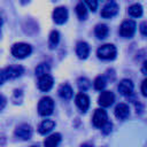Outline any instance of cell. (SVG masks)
<instances>
[{
    "mask_svg": "<svg viewBox=\"0 0 147 147\" xmlns=\"http://www.w3.org/2000/svg\"><path fill=\"white\" fill-rule=\"evenodd\" d=\"M23 74H24V68L22 65H10L5 69H0V85L8 79L21 77Z\"/></svg>",
    "mask_w": 147,
    "mask_h": 147,
    "instance_id": "6da1fadb",
    "label": "cell"
},
{
    "mask_svg": "<svg viewBox=\"0 0 147 147\" xmlns=\"http://www.w3.org/2000/svg\"><path fill=\"white\" fill-rule=\"evenodd\" d=\"M31 52H32L31 46L25 42H16L11 46V54L16 59H24L29 56Z\"/></svg>",
    "mask_w": 147,
    "mask_h": 147,
    "instance_id": "7a4b0ae2",
    "label": "cell"
},
{
    "mask_svg": "<svg viewBox=\"0 0 147 147\" xmlns=\"http://www.w3.org/2000/svg\"><path fill=\"white\" fill-rule=\"evenodd\" d=\"M117 54V49L113 44H105L96 51V55L102 60H113Z\"/></svg>",
    "mask_w": 147,
    "mask_h": 147,
    "instance_id": "3957f363",
    "label": "cell"
},
{
    "mask_svg": "<svg viewBox=\"0 0 147 147\" xmlns=\"http://www.w3.org/2000/svg\"><path fill=\"white\" fill-rule=\"evenodd\" d=\"M54 110V101L49 96H44L38 103V113L41 116H48Z\"/></svg>",
    "mask_w": 147,
    "mask_h": 147,
    "instance_id": "277c9868",
    "label": "cell"
},
{
    "mask_svg": "<svg viewBox=\"0 0 147 147\" xmlns=\"http://www.w3.org/2000/svg\"><path fill=\"white\" fill-rule=\"evenodd\" d=\"M136 28H137V24L134 21L126 20L119 26V34L124 38H131L136 32Z\"/></svg>",
    "mask_w": 147,
    "mask_h": 147,
    "instance_id": "5b68a950",
    "label": "cell"
},
{
    "mask_svg": "<svg viewBox=\"0 0 147 147\" xmlns=\"http://www.w3.org/2000/svg\"><path fill=\"white\" fill-rule=\"evenodd\" d=\"M92 122H93V125L95 127L101 129L108 122V116H107L106 110H103V109H95Z\"/></svg>",
    "mask_w": 147,
    "mask_h": 147,
    "instance_id": "8992f818",
    "label": "cell"
},
{
    "mask_svg": "<svg viewBox=\"0 0 147 147\" xmlns=\"http://www.w3.org/2000/svg\"><path fill=\"white\" fill-rule=\"evenodd\" d=\"M117 11H118V5L115 1H109L102 8L101 16L103 18H111L117 14Z\"/></svg>",
    "mask_w": 147,
    "mask_h": 147,
    "instance_id": "52a82bcc",
    "label": "cell"
},
{
    "mask_svg": "<svg viewBox=\"0 0 147 147\" xmlns=\"http://www.w3.org/2000/svg\"><path fill=\"white\" fill-rule=\"evenodd\" d=\"M15 136L22 140H28L32 136V129L29 124H21L15 130Z\"/></svg>",
    "mask_w": 147,
    "mask_h": 147,
    "instance_id": "ba28073f",
    "label": "cell"
},
{
    "mask_svg": "<svg viewBox=\"0 0 147 147\" xmlns=\"http://www.w3.org/2000/svg\"><path fill=\"white\" fill-rule=\"evenodd\" d=\"M53 20L56 24H63L68 20V10L65 7H57L53 11Z\"/></svg>",
    "mask_w": 147,
    "mask_h": 147,
    "instance_id": "9c48e42d",
    "label": "cell"
},
{
    "mask_svg": "<svg viewBox=\"0 0 147 147\" xmlns=\"http://www.w3.org/2000/svg\"><path fill=\"white\" fill-rule=\"evenodd\" d=\"M133 83H132V80L131 79H122L121 82H119V84H118V92L122 94V95H124V96H129V95H131L132 94V92H133Z\"/></svg>",
    "mask_w": 147,
    "mask_h": 147,
    "instance_id": "30bf717a",
    "label": "cell"
},
{
    "mask_svg": "<svg viewBox=\"0 0 147 147\" xmlns=\"http://www.w3.org/2000/svg\"><path fill=\"white\" fill-rule=\"evenodd\" d=\"M115 100V95L113 92L110 91H103L101 92V94L99 95V99H98V103L101 106V107H109L113 105Z\"/></svg>",
    "mask_w": 147,
    "mask_h": 147,
    "instance_id": "8fae6325",
    "label": "cell"
},
{
    "mask_svg": "<svg viewBox=\"0 0 147 147\" xmlns=\"http://www.w3.org/2000/svg\"><path fill=\"white\" fill-rule=\"evenodd\" d=\"M53 83H54V79H53V77L48 74V75H45V76L39 77L38 87H39L40 91H42V92H47V91H49V90L52 88Z\"/></svg>",
    "mask_w": 147,
    "mask_h": 147,
    "instance_id": "7c38bea8",
    "label": "cell"
},
{
    "mask_svg": "<svg viewBox=\"0 0 147 147\" xmlns=\"http://www.w3.org/2000/svg\"><path fill=\"white\" fill-rule=\"evenodd\" d=\"M76 105L82 113H85L90 107V99L85 93H78L76 95Z\"/></svg>",
    "mask_w": 147,
    "mask_h": 147,
    "instance_id": "4fadbf2b",
    "label": "cell"
},
{
    "mask_svg": "<svg viewBox=\"0 0 147 147\" xmlns=\"http://www.w3.org/2000/svg\"><path fill=\"white\" fill-rule=\"evenodd\" d=\"M76 54L78 55L79 59H86L90 54V46L85 41H79L77 42L76 46Z\"/></svg>",
    "mask_w": 147,
    "mask_h": 147,
    "instance_id": "5bb4252c",
    "label": "cell"
},
{
    "mask_svg": "<svg viewBox=\"0 0 147 147\" xmlns=\"http://www.w3.org/2000/svg\"><path fill=\"white\" fill-rule=\"evenodd\" d=\"M130 114L129 106L126 103H118L115 108V116L118 119H125Z\"/></svg>",
    "mask_w": 147,
    "mask_h": 147,
    "instance_id": "9a60e30c",
    "label": "cell"
},
{
    "mask_svg": "<svg viewBox=\"0 0 147 147\" xmlns=\"http://www.w3.org/2000/svg\"><path fill=\"white\" fill-rule=\"evenodd\" d=\"M55 126V122L52 119H45L40 123L39 125V133L40 134H46L48 132H51Z\"/></svg>",
    "mask_w": 147,
    "mask_h": 147,
    "instance_id": "2e32d148",
    "label": "cell"
},
{
    "mask_svg": "<svg viewBox=\"0 0 147 147\" xmlns=\"http://www.w3.org/2000/svg\"><path fill=\"white\" fill-rule=\"evenodd\" d=\"M61 141V134L60 133H53L49 137H47L44 141L45 147H56Z\"/></svg>",
    "mask_w": 147,
    "mask_h": 147,
    "instance_id": "e0dca14e",
    "label": "cell"
},
{
    "mask_svg": "<svg viewBox=\"0 0 147 147\" xmlns=\"http://www.w3.org/2000/svg\"><path fill=\"white\" fill-rule=\"evenodd\" d=\"M59 95L62 98V99H65V100H69L72 98V88L69 84H63L61 85V87L59 88Z\"/></svg>",
    "mask_w": 147,
    "mask_h": 147,
    "instance_id": "ac0fdd59",
    "label": "cell"
},
{
    "mask_svg": "<svg viewBox=\"0 0 147 147\" xmlns=\"http://www.w3.org/2000/svg\"><path fill=\"white\" fill-rule=\"evenodd\" d=\"M108 26L106 25V24H98L96 26H95V29H94V33H95V36L99 38V39H103V38H106L107 37V34H108Z\"/></svg>",
    "mask_w": 147,
    "mask_h": 147,
    "instance_id": "d6986e66",
    "label": "cell"
},
{
    "mask_svg": "<svg viewBox=\"0 0 147 147\" xmlns=\"http://www.w3.org/2000/svg\"><path fill=\"white\" fill-rule=\"evenodd\" d=\"M59 41H60V33H59L56 30H53V31L51 32L49 39H48V46H49V48H51V49L55 48V47L57 46Z\"/></svg>",
    "mask_w": 147,
    "mask_h": 147,
    "instance_id": "ffe728a7",
    "label": "cell"
},
{
    "mask_svg": "<svg viewBox=\"0 0 147 147\" xmlns=\"http://www.w3.org/2000/svg\"><path fill=\"white\" fill-rule=\"evenodd\" d=\"M76 13H77V16L79 20H86L87 17V8L86 6L84 5V2H78L77 6H76Z\"/></svg>",
    "mask_w": 147,
    "mask_h": 147,
    "instance_id": "44dd1931",
    "label": "cell"
},
{
    "mask_svg": "<svg viewBox=\"0 0 147 147\" xmlns=\"http://www.w3.org/2000/svg\"><path fill=\"white\" fill-rule=\"evenodd\" d=\"M127 11L132 17H140L142 15V7L139 3H134V5H131L129 7Z\"/></svg>",
    "mask_w": 147,
    "mask_h": 147,
    "instance_id": "7402d4cb",
    "label": "cell"
},
{
    "mask_svg": "<svg viewBox=\"0 0 147 147\" xmlns=\"http://www.w3.org/2000/svg\"><path fill=\"white\" fill-rule=\"evenodd\" d=\"M49 65L47 63H40L37 65L36 68V76L38 77H41V76H45V75H48L49 72Z\"/></svg>",
    "mask_w": 147,
    "mask_h": 147,
    "instance_id": "603a6c76",
    "label": "cell"
},
{
    "mask_svg": "<svg viewBox=\"0 0 147 147\" xmlns=\"http://www.w3.org/2000/svg\"><path fill=\"white\" fill-rule=\"evenodd\" d=\"M107 85V80L103 76H99L95 78L94 80V88L98 90V91H102Z\"/></svg>",
    "mask_w": 147,
    "mask_h": 147,
    "instance_id": "cb8c5ba5",
    "label": "cell"
},
{
    "mask_svg": "<svg viewBox=\"0 0 147 147\" xmlns=\"http://www.w3.org/2000/svg\"><path fill=\"white\" fill-rule=\"evenodd\" d=\"M77 85H78L79 91H83V92H84V91H86V90L90 88L91 83H90V80H88L87 78L82 77V78H79V79L77 80Z\"/></svg>",
    "mask_w": 147,
    "mask_h": 147,
    "instance_id": "d4e9b609",
    "label": "cell"
},
{
    "mask_svg": "<svg viewBox=\"0 0 147 147\" xmlns=\"http://www.w3.org/2000/svg\"><path fill=\"white\" fill-rule=\"evenodd\" d=\"M84 5L86 6V8L88 7L90 10L95 11V10H96V7H98V1H94V0H93V1H85Z\"/></svg>",
    "mask_w": 147,
    "mask_h": 147,
    "instance_id": "484cf974",
    "label": "cell"
},
{
    "mask_svg": "<svg viewBox=\"0 0 147 147\" xmlns=\"http://www.w3.org/2000/svg\"><path fill=\"white\" fill-rule=\"evenodd\" d=\"M111 126H113L111 123H110V122H107V123L101 127V130H102V132H103L105 134H108V133L111 131Z\"/></svg>",
    "mask_w": 147,
    "mask_h": 147,
    "instance_id": "4316f807",
    "label": "cell"
},
{
    "mask_svg": "<svg viewBox=\"0 0 147 147\" xmlns=\"http://www.w3.org/2000/svg\"><path fill=\"white\" fill-rule=\"evenodd\" d=\"M6 103H7V99L2 94H0V111L6 107Z\"/></svg>",
    "mask_w": 147,
    "mask_h": 147,
    "instance_id": "83f0119b",
    "label": "cell"
},
{
    "mask_svg": "<svg viewBox=\"0 0 147 147\" xmlns=\"http://www.w3.org/2000/svg\"><path fill=\"white\" fill-rule=\"evenodd\" d=\"M146 83H147V80L144 79V80H142V84H141V92H142V95H144V96L147 95V92H146Z\"/></svg>",
    "mask_w": 147,
    "mask_h": 147,
    "instance_id": "f1b7e54d",
    "label": "cell"
},
{
    "mask_svg": "<svg viewBox=\"0 0 147 147\" xmlns=\"http://www.w3.org/2000/svg\"><path fill=\"white\" fill-rule=\"evenodd\" d=\"M140 32H141V34L142 36H146V22H142L141 24H140Z\"/></svg>",
    "mask_w": 147,
    "mask_h": 147,
    "instance_id": "f546056e",
    "label": "cell"
},
{
    "mask_svg": "<svg viewBox=\"0 0 147 147\" xmlns=\"http://www.w3.org/2000/svg\"><path fill=\"white\" fill-rule=\"evenodd\" d=\"M142 72H144V75H146V62H144V65H142Z\"/></svg>",
    "mask_w": 147,
    "mask_h": 147,
    "instance_id": "4dcf8cb0",
    "label": "cell"
},
{
    "mask_svg": "<svg viewBox=\"0 0 147 147\" xmlns=\"http://www.w3.org/2000/svg\"><path fill=\"white\" fill-rule=\"evenodd\" d=\"M80 147H93L92 145H90V144H83Z\"/></svg>",
    "mask_w": 147,
    "mask_h": 147,
    "instance_id": "1f68e13d",
    "label": "cell"
},
{
    "mask_svg": "<svg viewBox=\"0 0 147 147\" xmlns=\"http://www.w3.org/2000/svg\"><path fill=\"white\" fill-rule=\"evenodd\" d=\"M0 25H1V17H0Z\"/></svg>",
    "mask_w": 147,
    "mask_h": 147,
    "instance_id": "d6a6232c",
    "label": "cell"
},
{
    "mask_svg": "<svg viewBox=\"0 0 147 147\" xmlns=\"http://www.w3.org/2000/svg\"><path fill=\"white\" fill-rule=\"evenodd\" d=\"M31 147H38V146H31Z\"/></svg>",
    "mask_w": 147,
    "mask_h": 147,
    "instance_id": "836d02e7",
    "label": "cell"
}]
</instances>
